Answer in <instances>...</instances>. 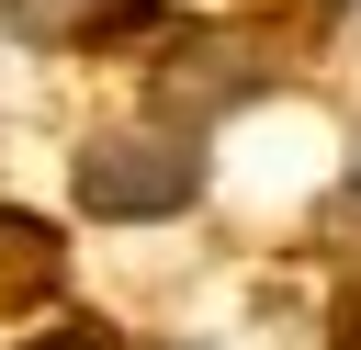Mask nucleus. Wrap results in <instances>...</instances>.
<instances>
[{
  "mask_svg": "<svg viewBox=\"0 0 361 350\" xmlns=\"http://www.w3.org/2000/svg\"><path fill=\"white\" fill-rule=\"evenodd\" d=\"M192 181H203V158H192V135H169V124H135V135L79 147V203H90V215H124V226L180 215Z\"/></svg>",
  "mask_w": 361,
  "mask_h": 350,
  "instance_id": "nucleus-1",
  "label": "nucleus"
},
{
  "mask_svg": "<svg viewBox=\"0 0 361 350\" xmlns=\"http://www.w3.org/2000/svg\"><path fill=\"white\" fill-rule=\"evenodd\" d=\"M327 339H338V350H361V271L338 282V316H327Z\"/></svg>",
  "mask_w": 361,
  "mask_h": 350,
  "instance_id": "nucleus-4",
  "label": "nucleus"
},
{
  "mask_svg": "<svg viewBox=\"0 0 361 350\" xmlns=\"http://www.w3.org/2000/svg\"><path fill=\"white\" fill-rule=\"evenodd\" d=\"M0 23L23 45H124L147 34V0H0Z\"/></svg>",
  "mask_w": 361,
  "mask_h": 350,
  "instance_id": "nucleus-2",
  "label": "nucleus"
},
{
  "mask_svg": "<svg viewBox=\"0 0 361 350\" xmlns=\"http://www.w3.org/2000/svg\"><path fill=\"white\" fill-rule=\"evenodd\" d=\"M23 350H124V339H102V327H45V339H23Z\"/></svg>",
  "mask_w": 361,
  "mask_h": 350,
  "instance_id": "nucleus-5",
  "label": "nucleus"
},
{
  "mask_svg": "<svg viewBox=\"0 0 361 350\" xmlns=\"http://www.w3.org/2000/svg\"><path fill=\"white\" fill-rule=\"evenodd\" d=\"M68 271V237L45 215H0V294H45Z\"/></svg>",
  "mask_w": 361,
  "mask_h": 350,
  "instance_id": "nucleus-3",
  "label": "nucleus"
}]
</instances>
